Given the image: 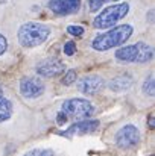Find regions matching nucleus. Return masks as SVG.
Returning <instances> with one entry per match:
<instances>
[{"label":"nucleus","instance_id":"20","mask_svg":"<svg viewBox=\"0 0 155 156\" xmlns=\"http://www.w3.org/2000/svg\"><path fill=\"white\" fill-rule=\"evenodd\" d=\"M75 52H76V44H75L73 41L65 43V46H64V53H65L67 56H72V55H75Z\"/></svg>","mask_w":155,"mask_h":156},{"label":"nucleus","instance_id":"16","mask_svg":"<svg viewBox=\"0 0 155 156\" xmlns=\"http://www.w3.org/2000/svg\"><path fill=\"white\" fill-rule=\"evenodd\" d=\"M75 80H76V71L75 70H70V71H67L65 73V76L62 77V85H72V83H75Z\"/></svg>","mask_w":155,"mask_h":156},{"label":"nucleus","instance_id":"15","mask_svg":"<svg viewBox=\"0 0 155 156\" xmlns=\"http://www.w3.org/2000/svg\"><path fill=\"white\" fill-rule=\"evenodd\" d=\"M154 83H155L154 76H151L149 79H146V80H145V83H143V91H145V94H148V96H154L155 94Z\"/></svg>","mask_w":155,"mask_h":156},{"label":"nucleus","instance_id":"11","mask_svg":"<svg viewBox=\"0 0 155 156\" xmlns=\"http://www.w3.org/2000/svg\"><path fill=\"white\" fill-rule=\"evenodd\" d=\"M132 85V77L128 76V74H123V76H117L114 77L111 82H109V88L116 93H120V91H126L129 90Z\"/></svg>","mask_w":155,"mask_h":156},{"label":"nucleus","instance_id":"19","mask_svg":"<svg viewBox=\"0 0 155 156\" xmlns=\"http://www.w3.org/2000/svg\"><path fill=\"white\" fill-rule=\"evenodd\" d=\"M67 32H68L70 35L79 37V35L84 34V27H82V26H68V27H67Z\"/></svg>","mask_w":155,"mask_h":156},{"label":"nucleus","instance_id":"21","mask_svg":"<svg viewBox=\"0 0 155 156\" xmlns=\"http://www.w3.org/2000/svg\"><path fill=\"white\" fill-rule=\"evenodd\" d=\"M6 49H8V41H6V38L0 34V56L6 52Z\"/></svg>","mask_w":155,"mask_h":156},{"label":"nucleus","instance_id":"2","mask_svg":"<svg viewBox=\"0 0 155 156\" xmlns=\"http://www.w3.org/2000/svg\"><path fill=\"white\" fill-rule=\"evenodd\" d=\"M50 35V29L46 24L29 21L18 29V43L23 47H37L43 44Z\"/></svg>","mask_w":155,"mask_h":156},{"label":"nucleus","instance_id":"12","mask_svg":"<svg viewBox=\"0 0 155 156\" xmlns=\"http://www.w3.org/2000/svg\"><path fill=\"white\" fill-rule=\"evenodd\" d=\"M135 49H137L135 62L143 64V62H148V61H151V59H152V55H154L152 47H151V46H148L146 43H143V41L137 43V44H135Z\"/></svg>","mask_w":155,"mask_h":156},{"label":"nucleus","instance_id":"23","mask_svg":"<svg viewBox=\"0 0 155 156\" xmlns=\"http://www.w3.org/2000/svg\"><path fill=\"white\" fill-rule=\"evenodd\" d=\"M149 127H151V129H154L155 127V117L154 115H151V117H149Z\"/></svg>","mask_w":155,"mask_h":156},{"label":"nucleus","instance_id":"5","mask_svg":"<svg viewBox=\"0 0 155 156\" xmlns=\"http://www.w3.org/2000/svg\"><path fill=\"white\" fill-rule=\"evenodd\" d=\"M140 140V132L134 124H126L116 133V144L120 149H129L134 147Z\"/></svg>","mask_w":155,"mask_h":156},{"label":"nucleus","instance_id":"25","mask_svg":"<svg viewBox=\"0 0 155 156\" xmlns=\"http://www.w3.org/2000/svg\"><path fill=\"white\" fill-rule=\"evenodd\" d=\"M113 2H117V0H113Z\"/></svg>","mask_w":155,"mask_h":156},{"label":"nucleus","instance_id":"7","mask_svg":"<svg viewBox=\"0 0 155 156\" xmlns=\"http://www.w3.org/2000/svg\"><path fill=\"white\" fill-rule=\"evenodd\" d=\"M64 70V64L56 59V58H49V59H44L43 62H40L37 65V73L43 77H55V76H59Z\"/></svg>","mask_w":155,"mask_h":156},{"label":"nucleus","instance_id":"1","mask_svg":"<svg viewBox=\"0 0 155 156\" xmlns=\"http://www.w3.org/2000/svg\"><path fill=\"white\" fill-rule=\"evenodd\" d=\"M131 35H132V26H129V24L111 27V30L101 34L99 37H96L93 40L91 47L98 52H105V50H109L113 47L122 46L123 43H126L129 40Z\"/></svg>","mask_w":155,"mask_h":156},{"label":"nucleus","instance_id":"4","mask_svg":"<svg viewBox=\"0 0 155 156\" xmlns=\"http://www.w3.org/2000/svg\"><path fill=\"white\" fill-rule=\"evenodd\" d=\"M93 105L85 99H70L61 106V112L73 118H85L93 114Z\"/></svg>","mask_w":155,"mask_h":156},{"label":"nucleus","instance_id":"8","mask_svg":"<svg viewBox=\"0 0 155 156\" xmlns=\"http://www.w3.org/2000/svg\"><path fill=\"white\" fill-rule=\"evenodd\" d=\"M81 8V0H50L49 9L58 15H70L78 12Z\"/></svg>","mask_w":155,"mask_h":156},{"label":"nucleus","instance_id":"6","mask_svg":"<svg viewBox=\"0 0 155 156\" xmlns=\"http://www.w3.org/2000/svg\"><path fill=\"white\" fill-rule=\"evenodd\" d=\"M20 93L26 99H37L44 93V83L37 77H23L20 80Z\"/></svg>","mask_w":155,"mask_h":156},{"label":"nucleus","instance_id":"17","mask_svg":"<svg viewBox=\"0 0 155 156\" xmlns=\"http://www.w3.org/2000/svg\"><path fill=\"white\" fill-rule=\"evenodd\" d=\"M106 2H109V0H88L90 11H91V12H96V11H99V8H102Z\"/></svg>","mask_w":155,"mask_h":156},{"label":"nucleus","instance_id":"18","mask_svg":"<svg viewBox=\"0 0 155 156\" xmlns=\"http://www.w3.org/2000/svg\"><path fill=\"white\" fill-rule=\"evenodd\" d=\"M24 156H55L52 150H31L29 153H26Z\"/></svg>","mask_w":155,"mask_h":156},{"label":"nucleus","instance_id":"10","mask_svg":"<svg viewBox=\"0 0 155 156\" xmlns=\"http://www.w3.org/2000/svg\"><path fill=\"white\" fill-rule=\"evenodd\" d=\"M99 127V121L98 120H90V121H81V123H75L72 127H68V130L62 132L64 136H70V135H82V133H90L94 132Z\"/></svg>","mask_w":155,"mask_h":156},{"label":"nucleus","instance_id":"14","mask_svg":"<svg viewBox=\"0 0 155 156\" xmlns=\"http://www.w3.org/2000/svg\"><path fill=\"white\" fill-rule=\"evenodd\" d=\"M12 115V103L8 99L0 97V123L9 120Z\"/></svg>","mask_w":155,"mask_h":156},{"label":"nucleus","instance_id":"9","mask_svg":"<svg viewBox=\"0 0 155 156\" xmlns=\"http://www.w3.org/2000/svg\"><path fill=\"white\" fill-rule=\"evenodd\" d=\"M103 79L101 76L91 74V76H85L78 82V90L84 94H96L103 90Z\"/></svg>","mask_w":155,"mask_h":156},{"label":"nucleus","instance_id":"22","mask_svg":"<svg viewBox=\"0 0 155 156\" xmlns=\"http://www.w3.org/2000/svg\"><path fill=\"white\" fill-rule=\"evenodd\" d=\"M65 120H67V115H65V114H62V112H59V114H58V117H56L58 124H64V123H65Z\"/></svg>","mask_w":155,"mask_h":156},{"label":"nucleus","instance_id":"3","mask_svg":"<svg viewBox=\"0 0 155 156\" xmlns=\"http://www.w3.org/2000/svg\"><path fill=\"white\" fill-rule=\"evenodd\" d=\"M128 12H129L128 3H117V5L108 6L94 18L93 24H94L96 29H109L117 21H120Z\"/></svg>","mask_w":155,"mask_h":156},{"label":"nucleus","instance_id":"24","mask_svg":"<svg viewBox=\"0 0 155 156\" xmlns=\"http://www.w3.org/2000/svg\"><path fill=\"white\" fill-rule=\"evenodd\" d=\"M0 97H2V87H0Z\"/></svg>","mask_w":155,"mask_h":156},{"label":"nucleus","instance_id":"13","mask_svg":"<svg viewBox=\"0 0 155 156\" xmlns=\"http://www.w3.org/2000/svg\"><path fill=\"white\" fill-rule=\"evenodd\" d=\"M135 56H137L135 44L134 46H125V47H122L116 52V58L119 61H123V62H135Z\"/></svg>","mask_w":155,"mask_h":156}]
</instances>
